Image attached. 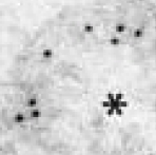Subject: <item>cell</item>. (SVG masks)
I'll return each mask as SVG.
<instances>
[{
	"label": "cell",
	"mask_w": 156,
	"mask_h": 155,
	"mask_svg": "<svg viewBox=\"0 0 156 155\" xmlns=\"http://www.w3.org/2000/svg\"><path fill=\"white\" fill-rule=\"evenodd\" d=\"M41 56L45 60H50V59H52L54 57V50L51 49V47H45L41 52Z\"/></svg>",
	"instance_id": "obj_4"
},
{
	"label": "cell",
	"mask_w": 156,
	"mask_h": 155,
	"mask_svg": "<svg viewBox=\"0 0 156 155\" xmlns=\"http://www.w3.org/2000/svg\"><path fill=\"white\" fill-rule=\"evenodd\" d=\"M125 97H126L125 93H123V92L115 93V101H116V102H119V101L123 100V99H125Z\"/></svg>",
	"instance_id": "obj_9"
},
{
	"label": "cell",
	"mask_w": 156,
	"mask_h": 155,
	"mask_svg": "<svg viewBox=\"0 0 156 155\" xmlns=\"http://www.w3.org/2000/svg\"><path fill=\"white\" fill-rule=\"evenodd\" d=\"M121 43V39L119 38L118 36H116V35H112L109 39V44L113 47H119Z\"/></svg>",
	"instance_id": "obj_5"
},
{
	"label": "cell",
	"mask_w": 156,
	"mask_h": 155,
	"mask_svg": "<svg viewBox=\"0 0 156 155\" xmlns=\"http://www.w3.org/2000/svg\"><path fill=\"white\" fill-rule=\"evenodd\" d=\"M132 35H133V37L135 39L139 40V39L143 38V36H145V30H143V27H134V30H133Z\"/></svg>",
	"instance_id": "obj_2"
},
{
	"label": "cell",
	"mask_w": 156,
	"mask_h": 155,
	"mask_svg": "<svg viewBox=\"0 0 156 155\" xmlns=\"http://www.w3.org/2000/svg\"><path fill=\"white\" fill-rule=\"evenodd\" d=\"M0 61H2V62H5L7 65H10V67H11V71H12V77H14V73H13V65H12V63H11V61H10V59L7 60V57H5L4 58V56H1L0 57ZM3 65V63H2ZM11 77V78H12ZM13 79V78H12Z\"/></svg>",
	"instance_id": "obj_8"
},
{
	"label": "cell",
	"mask_w": 156,
	"mask_h": 155,
	"mask_svg": "<svg viewBox=\"0 0 156 155\" xmlns=\"http://www.w3.org/2000/svg\"><path fill=\"white\" fill-rule=\"evenodd\" d=\"M12 73H11V70H10V67H7L5 63L0 62V83L2 85L3 87V92L7 90V88L10 85L12 81ZM2 92V94H3Z\"/></svg>",
	"instance_id": "obj_1"
},
{
	"label": "cell",
	"mask_w": 156,
	"mask_h": 155,
	"mask_svg": "<svg viewBox=\"0 0 156 155\" xmlns=\"http://www.w3.org/2000/svg\"><path fill=\"white\" fill-rule=\"evenodd\" d=\"M126 31H127V25L123 22H117L114 25V32H115L116 36L120 35V34H123Z\"/></svg>",
	"instance_id": "obj_3"
},
{
	"label": "cell",
	"mask_w": 156,
	"mask_h": 155,
	"mask_svg": "<svg viewBox=\"0 0 156 155\" xmlns=\"http://www.w3.org/2000/svg\"><path fill=\"white\" fill-rule=\"evenodd\" d=\"M27 107L30 109H34L38 107V99L36 97H31V98L27 99Z\"/></svg>",
	"instance_id": "obj_7"
},
{
	"label": "cell",
	"mask_w": 156,
	"mask_h": 155,
	"mask_svg": "<svg viewBox=\"0 0 156 155\" xmlns=\"http://www.w3.org/2000/svg\"><path fill=\"white\" fill-rule=\"evenodd\" d=\"M82 31L83 33L87 34V35H91V34H93L94 32H95V27H94V24H92L91 22H87L83 24Z\"/></svg>",
	"instance_id": "obj_6"
},
{
	"label": "cell",
	"mask_w": 156,
	"mask_h": 155,
	"mask_svg": "<svg viewBox=\"0 0 156 155\" xmlns=\"http://www.w3.org/2000/svg\"><path fill=\"white\" fill-rule=\"evenodd\" d=\"M125 115V109L123 108H118V109H116L115 110V116L117 117H121Z\"/></svg>",
	"instance_id": "obj_10"
}]
</instances>
